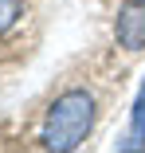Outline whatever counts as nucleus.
Returning <instances> with one entry per match:
<instances>
[{
  "label": "nucleus",
  "instance_id": "obj_2",
  "mask_svg": "<svg viewBox=\"0 0 145 153\" xmlns=\"http://www.w3.org/2000/svg\"><path fill=\"white\" fill-rule=\"evenodd\" d=\"M114 39H118V47H126V51H145V4L126 0V4L118 8Z\"/></svg>",
  "mask_w": 145,
  "mask_h": 153
},
{
  "label": "nucleus",
  "instance_id": "obj_1",
  "mask_svg": "<svg viewBox=\"0 0 145 153\" xmlns=\"http://www.w3.org/2000/svg\"><path fill=\"white\" fill-rule=\"evenodd\" d=\"M94 114H98V102H94L90 90H82V86L63 90V94L51 102L47 118H43V130H39L43 149H55V153L78 149L90 137V130H94Z\"/></svg>",
  "mask_w": 145,
  "mask_h": 153
},
{
  "label": "nucleus",
  "instance_id": "obj_4",
  "mask_svg": "<svg viewBox=\"0 0 145 153\" xmlns=\"http://www.w3.org/2000/svg\"><path fill=\"white\" fill-rule=\"evenodd\" d=\"M24 20V0H0V36H8Z\"/></svg>",
  "mask_w": 145,
  "mask_h": 153
},
{
  "label": "nucleus",
  "instance_id": "obj_3",
  "mask_svg": "<svg viewBox=\"0 0 145 153\" xmlns=\"http://www.w3.org/2000/svg\"><path fill=\"white\" fill-rule=\"evenodd\" d=\"M126 149H145V82L137 90V102H133V114H129V141Z\"/></svg>",
  "mask_w": 145,
  "mask_h": 153
},
{
  "label": "nucleus",
  "instance_id": "obj_5",
  "mask_svg": "<svg viewBox=\"0 0 145 153\" xmlns=\"http://www.w3.org/2000/svg\"><path fill=\"white\" fill-rule=\"evenodd\" d=\"M133 4H145V0H133Z\"/></svg>",
  "mask_w": 145,
  "mask_h": 153
}]
</instances>
